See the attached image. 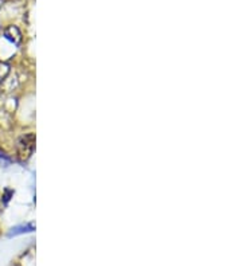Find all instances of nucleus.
Segmentation results:
<instances>
[{"label": "nucleus", "mask_w": 242, "mask_h": 266, "mask_svg": "<svg viewBox=\"0 0 242 266\" xmlns=\"http://www.w3.org/2000/svg\"><path fill=\"white\" fill-rule=\"evenodd\" d=\"M4 36L8 41L12 42L14 45H19L22 41V32L16 26L7 27L4 31Z\"/></svg>", "instance_id": "nucleus-2"}, {"label": "nucleus", "mask_w": 242, "mask_h": 266, "mask_svg": "<svg viewBox=\"0 0 242 266\" xmlns=\"http://www.w3.org/2000/svg\"><path fill=\"white\" fill-rule=\"evenodd\" d=\"M35 229L34 225H26V226H19V227H15L12 229V231L10 233V237L18 236V234H22V233H28V231H32Z\"/></svg>", "instance_id": "nucleus-3"}, {"label": "nucleus", "mask_w": 242, "mask_h": 266, "mask_svg": "<svg viewBox=\"0 0 242 266\" xmlns=\"http://www.w3.org/2000/svg\"><path fill=\"white\" fill-rule=\"evenodd\" d=\"M35 149V134L34 133H27L22 136L18 143H16V154L22 161H26L31 158Z\"/></svg>", "instance_id": "nucleus-1"}, {"label": "nucleus", "mask_w": 242, "mask_h": 266, "mask_svg": "<svg viewBox=\"0 0 242 266\" xmlns=\"http://www.w3.org/2000/svg\"><path fill=\"white\" fill-rule=\"evenodd\" d=\"M0 161H3L4 164H10L11 159L4 154V152H1V151H0Z\"/></svg>", "instance_id": "nucleus-4"}]
</instances>
